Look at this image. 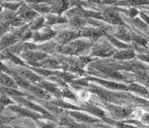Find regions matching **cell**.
Listing matches in <instances>:
<instances>
[{"instance_id":"obj_1","label":"cell","mask_w":149,"mask_h":128,"mask_svg":"<svg viewBox=\"0 0 149 128\" xmlns=\"http://www.w3.org/2000/svg\"><path fill=\"white\" fill-rule=\"evenodd\" d=\"M105 106L107 111L110 112L111 115L116 119H122L131 116V114L132 112V109L124 108L119 106L108 105V104H105Z\"/></svg>"},{"instance_id":"obj_2","label":"cell","mask_w":149,"mask_h":128,"mask_svg":"<svg viewBox=\"0 0 149 128\" xmlns=\"http://www.w3.org/2000/svg\"><path fill=\"white\" fill-rule=\"evenodd\" d=\"M103 14V19L110 23L116 25H124V22L120 18V15L116 11V8H108L104 10Z\"/></svg>"},{"instance_id":"obj_3","label":"cell","mask_w":149,"mask_h":128,"mask_svg":"<svg viewBox=\"0 0 149 128\" xmlns=\"http://www.w3.org/2000/svg\"><path fill=\"white\" fill-rule=\"evenodd\" d=\"M116 50L111 47L110 45L107 44H99L95 47L93 48L91 51L92 56H98V57H107L110 55H113L116 52Z\"/></svg>"},{"instance_id":"obj_4","label":"cell","mask_w":149,"mask_h":128,"mask_svg":"<svg viewBox=\"0 0 149 128\" xmlns=\"http://www.w3.org/2000/svg\"><path fill=\"white\" fill-rule=\"evenodd\" d=\"M37 84H38V86L42 87V89L47 90L50 94L54 95L56 98L59 99V98L62 97L61 89H59L55 83H51V82H48V81H42V80H40L39 82H37Z\"/></svg>"},{"instance_id":"obj_5","label":"cell","mask_w":149,"mask_h":128,"mask_svg":"<svg viewBox=\"0 0 149 128\" xmlns=\"http://www.w3.org/2000/svg\"><path fill=\"white\" fill-rule=\"evenodd\" d=\"M81 36L80 31H62L60 34H58L57 36V42L59 44L64 45L68 43L71 41H73V39L77 38Z\"/></svg>"},{"instance_id":"obj_6","label":"cell","mask_w":149,"mask_h":128,"mask_svg":"<svg viewBox=\"0 0 149 128\" xmlns=\"http://www.w3.org/2000/svg\"><path fill=\"white\" fill-rule=\"evenodd\" d=\"M90 80L97 82L100 85H102L104 87H106L107 89L111 90H127V86L124 85L123 83H118L116 82H111V81H107V80L103 79H94V78H90Z\"/></svg>"},{"instance_id":"obj_7","label":"cell","mask_w":149,"mask_h":128,"mask_svg":"<svg viewBox=\"0 0 149 128\" xmlns=\"http://www.w3.org/2000/svg\"><path fill=\"white\" fill-rule=\"evenodd\" d=\"M68 115L74 118V120L77 122H94L100 121L97 118H93L90 115H86V114H84L81 112L68 111Z\"/></svg>"},{"instance_id":"obj_8","label":"cell","mask_w":149,"mask_h":128,"mask_svg":"<svg viewBox=\"0 0 149 128\" xmlns=\"http://www.w3.org/2000/svg\"><path fill=\"white\" fill-rule=\"evenodd\" d=\"M56 35V32L52 31L50 27H46L42 31L35 33L33 38L35 41H45L47 39H51Z\"/></svg>"},{"instance_id":"obj_9","label":"cell","mask_w":149,"mask_h":128,"mask_svg":"<svg viewBox=\"0 0 149 128\" xmlns=\"http://www.w3.org/2000/svg\"><path fill=\"white\" fill-rule=\"evenodd\" d=\"M28 90L31 92L34 95L40 99H45V100H52V96L50 93L47 92L45 90H42V87H36L35 86H31L28 87Z\"/></svg>"},{"instance_id":"obj_10","label":"cell","mask_w":149,"mask_h":128,"mask_svg":"<svg viewBox=\"0 0 149 128\" xmlns=\"http://www.w3.org/2000/svg\"><path fill=\"white\" fill-rule=\"evenodd\" d=\"M136 54H135V51L132 49H123L122 51H117L113 54V58L116 59H119V60H129L132 59L133 58H135Z\"/></svg>"},{"instance_id":"obj_11","label":"cell","mask_w":149,"mask_h":128,"mask_svg":"<svg viewBox=\"0 0 149 128\" xmlns=\"http://www.w3.org/2000/svg\"><path fill=\"white\" fill-rule=\"evenodd\" d=\"M127 90H131L132 92H135L138 94L140 96L143 97H147L149 98V90L145 86L140 85L139 83H131L130 85L127 86Z\"/></svg>"},{"instance_id":"obj_12","label":"cell","mask_w":149,"mask_h":128,"mask_svg":"<svg viewBox=\"0 0 149 128\" xmlns=\"http://www.w3.org/2000/svg\"><path fill=\"white\" fill-rule=\"evenodd\" d=\"M47 55L42 52H36V51H26L24 54H23V57L26 60L31 61V62H37V61L41 60L45 58Z\"/></svg>"},{"instance_id":"obj_13","label":"cell","mask_w":149,"mask_h":128,"mask_svg":"<svg viewBox=\"0 0 149 128\" xmlns=\"http://www.w3.org/2000/svg\"><path fill=\"white\" fill-rule=\"evenodd\" d=\"M9 108L10 110H12L13 111L16 112L17 114L22 115V116H27V117H31V118H35V119H38V118H42L41 115H37L35 112L31 111H28L27 109L23 108V107H20V106H10Z\"/></svg>"},{"instance_id":"obj_14","label":"cell","mask_w":149,"mask_h":128,"mask_svg":"<svg viewBox=\"0 0 149 128\" xmlns=\"http://www.w3.org/2000/svg\"><path fill=\"white\" fill-rule=\"evenodd\" d=\"M15 81L10 78V76L7 75L5 73L0 72V84L3 85L6 87H10V88H17L18 85L15 84Z\"/></svg>"},{"instance_id":"obj_15","label":"cell","mask_w":149,"mask_h":128,"mask_svg":"<svg viewBox=\"0 0 149 128\" xmlns=\"http://www.w3.org/2000/svg\"><path fill=\"white\" fill-rule=\"evenodd\" d=\"M68 22L64 18H62L58 15H48L46 17L45 25H54V24H58V23H64Z\"/></svg>"},{"instance_id":"obj_16","label":"cell","mask_w":149,"mask_h":128,"mask_svg":"<svg viewBox=\"0 0 149 128\" xmlns=\"http://www.w3.org/2000/svg\"><path fill=\"white\" fill-rule=\"evenodd\" d=\"M127 22H131L136 27L142 30L143 31H149V26L141 19H139V18H131L129 20H127Z\"/></svg>"},{"instance_id":"obj_17","label":"cell","mask_w":149,"mask_h":128,"mask_svg":"<svg viewBox=\"0 0 149 128\" xmlns=\"http://www.w3.org/2000/svg\"><path fill=\"white\" fill-rule=\"evenodd\" d=\"M107 39L111 42V44L116 47L118 48H120V49H127V48H131V46L128 44H127L125 42H123L120 39L118 38H116L112 35H107Z\"/></svg>"},{"instance_id":"obj_18","label":"cell","mask_w":149,"mask_h":128,"mask_svg":"<svg viewBox=\"0 0 149 128\" xmlns=\"http://www.w3.org/2000/svg\"><path fill=\"white\" fill-rule=\"evenodd\" d=\"M39 66L41 67H47V68H58L59 63L56 59H53V58H47L44 61H42L41 63H39Z\"/></svg>"},{"instance_id":"obj_19","label":"cell","mask_w":149,"mask_h":128,"mask_svg":"<svg viewBox=\"0 0 149 128\" xmlns=\"http://www.w3.org/2000/svg\"><path fill=\"white\" fill-rule=\"evenodd\" d=\"M39 48L41 49V51H45V52H53L56 48V43L55 42H48V43H45V44L40 46Z\"/></svg>"},{"instance_id":"obj_20","label":"cell","mask_w":149,"mask_h":128,"mask_svg":"<svg viewBox=\"0 0 149 128\" xmlns=\"http://www.w3.org/2000/svg\"><path fill=\"white\" fill-rule=\"evenodd\" d=\"M120 11H122L123 14H125L130 18H135L137 15H139V10H137L135 8H129V9H120V8H116Z\"/></svg>"},{"instance_id":"obj_21","label":"cell","mask_w":149,"mask_h":128,"mask_svg":"<svg viewBox=\"0 0 149 128\" xmlns=\"http://www.w3.org/2000/svg\"><path fill=\"white\" fill-rule=\"evenodd\" d=\"M21 15L23 18H25V19H34L37 16V13L34 10H24L23 11V13L21 14Z\"/></svg>"},{"instance_id":"obj_22","label":"cell","mask_w":149,"mask_h":128,"mask_svg":"<svg viewBox=\"0 0 149 128\" xmlns=\"http://www.w3.org/2000/svg\"><path fill=\"white\" fill-rule=\"evenodd\" d=\"M45 22V19L43 18H39V19H35V21L33 22L31 28L35 29V30H39V29L42 28L43 23Z\"/></svg>"},{"instance_id":"obj_23","label":"cell","mask_w":149,"mask_h":128,"mask_svg":"<svg viewBox=\"0 0 149 128\" xmlns=\"http://www.w3.org/2000/svg\"><path fill=\"white\" fill-rule=\"evenodd\" d=\"M139 15L141 17V19L143 20L149 26V16L146 13L143 12V11H139Z\"/></svg>"},{"instance_id":"obj_24","label":"cell","mask_w":149,"mask_h":128,"mask_svg":"<svg viewBox=\"0 0 149 128\" xmlns=\"http://www.w3.org/2000/svg\"><path fill=\"white\" fill-rule=\"evenodd\" d=\"M141 120L142 122H148L149 123V114H143L141 116Z\"/></svg>"},{"instance_id":"obj_25","label":"cell","mask_w":149,"mask_h":128,"mask_svg":"<svg viewBox=\"0 0 149 128\" xmlns=\"http://www.w3.org/2000/svg\"><path fill=\"white\" fill-rule=\"evenodd\" d=\"M143 9H144V10H145L146 14L149 16V7H144Z\"/></svg>"}]
</instances>
